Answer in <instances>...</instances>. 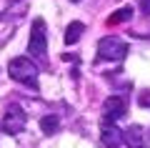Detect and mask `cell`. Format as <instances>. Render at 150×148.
I'll use <instances>...</instances> for the list:
<instances>
[{"label": "cell", "mask_w": 150, "mask_h": 148, "mask_svg": "<svg viewBox=\"0 0 150 148\" xmlns=\"http://www.w3.org/2000/svg\"><path fill=\"white\" fill-rule=\"evenodd\" d=\"M8 70H10V78L13 80L38 88V65L33 63L30 58H13L10 65H8Z\"/></svg>", "instance_id": "6da1fadb"}, {"label": "cell", "mask_w": 150, "mask_h": 148, "mask_svg": "<svg viewBox=\"0 0 150 148\" xmlns=\"http://www.w3.org/2000/svg\"><path fill=\"white\" fill-rule=\"evenodd\" d=\"M98 55L103 60H115V63L118 60H125V55H128V43L115 38V35H108V38H103L98 43Z\"/></svg>", "instance_id": "7a4b0ae2"}, {"label": "cell", "mask_w": 150, "mask_h": 148, "mask_svg": "<svg viewBox=\"0 0 150 148\" xmlns=\"http://www.w3.org/2000/svg\"><path fill=\"white\" fill-rule=\"evenodd\" d=\"M28 50H30L35 58H43L48 53V35H45V20L38 18L33 23V30H30V40H28Z\"/></svg>", "instance_id": "3957f363"}, {"label": "cell", "mask_w": 150, "mask_h": 148, "mask_svg": "<svg viewBox=\"0 0 150 148\" xmlns=\"http://www.w3.org/2000/svg\"><path fill=\"white\" fill-rule=\"evenodd\" d=\"M28 123V113L23 111L18 103H13L10 108L5 111V118H3V131L5 133H20Z\"/></svg>", "instance_id": "277c9868"}, {"label": "cell", "mask_w": 150, "mask_h": 148, "mask_svg": "<svg viewBox=\"0 0 150 148\" xmlns=\"http://www.w3.org/2000/svg\"><path fill=\"white\" fill-rule=\"evenodd\" d=\"M125 113H128V101H125L123 95H110V98H105V103H103V121L105 123H110V121L115 123Z\"/></svg>", "instance_id": "5b68a950"}, {"label": "cell", "mask_w": 150, "mask_h": 148, "mask_svg": "<svg viewBox=\"0 0 150 148\" xmlns=\"http://www.w3.org/2000/svg\"><path fill=\"white\" fill-rule=\"evenodd\" d=\"M100 141H103V146H108V148H118L120 143H123V131H120L115 123H103V131H100Z\"/></svg>", "instance_id": "8992f818"}, {"label": "cell", "mask_w": 150, "mask_h": 148, "mask_svg": "<svg viewBox=\"0 0 150 148\" xmlns=\"http://www.w3.org/2000/svg\"><path fill=\"white\" fill-rule=\"evenodd\" d=\"M123 141L128 143L130 148H145V136L140 126H130L128 131H123Z\"/></svg>", "instance_id": "52a82bcc"}, {"label": "cell", "mask_w": 150, "mask_h": 148, "mask_svg": "<svg viewBox=\"0 0 150 148\" xmlns=\"http://www.w3.org/2000/svg\"><path fill=\"white\" fill-rule=\"evenodd\" d=\"M83 30H85V25H83V23H78V20L70 23V25L65 28V38H63L65 45H73V43H78V40H80V35H83Z\"/></svg>", "instance_id": "ba28073f"}, {"label": "cell", "mask_w": 150, "mask_h": 148, "mask_svg": "<svg viewBox=\"0 0 150 148\" xmlns=\"http://www.w3.org/2000/svg\"><path fill=\"white\" fill-rule=\"evenodd\" d=\"M40 128H43L45 136H53V133L60 128V118L58 116H45L43 121H40Z\"/></svg>", "instance_id": "9c48e42d"}, {"label": "cell", "mask_w": 150, "mask_h": 148, "mask_svg": "<svg viewBox=\"0 0 150 148\" xmlns=\"http://www.w3.org/2000/svg\"><path fill=\"white\" fill-rule=\"evenodd\" d=\"M133 18V8H120L118 13H112L110 18H108V25H118V23H125Z\"/></svg>", "instance_id": "30bf717a"}, {"label": "cell", "mask_w": 150, "mask_h": 148, "mask_svg": "<svg viewBox=\"0 0 150 148\" xmlns=\"http://www.w3.org/2000/svg\"><path fill=\"white\" fill-rule=\"evenodd\" d=\"M140 106H150V90H143L140 93Z\"/></svg>", "instance_id": "8fae6325"}, {"label": "cell", "mask_w": 150, "mask_h": 148, "mask_svg": "<svg viewBox=\"0 0 150 148\" xmlns=\"http://www.w3.org/2000/svg\"><path fill=\"white\" fill-rule=\"evenodd\" d=\"M140 10L150 15V0H140Z\"/></svg>", "instance_id": "7c38bea8"}, {"label": "cell", "mask_w": 150, "mask_h": 148, "mask_svg": "<svg viewBox=\"0 0 150 148\" xmlns=\"http://www.w3.org/2000/svg\"><path fill=\"white\" fill-rule=\"evenodd\" d=\"M70 3H80V0H70Z\"/></svg>", "instance_id": "4fadbf2b"}]
</instances>
